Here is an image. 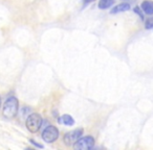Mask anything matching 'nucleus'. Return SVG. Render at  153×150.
Instances as JSON below:
<instances>
[{
	"label": "nucleus",
	"instance_id": "obj_1",
	"mask_svg": "<svg viewBox=\"0 0 153 150\" xmlns=\"http://www.w3.org/2000/svg\"><path fill=\"white\" fill-rule=\"evenodd\" d=\"M18 108H19V102L16 97H10L7 99V101L3 104L2 114L5 118L11 119L17 115Z\"/></svg>",
	"mask_w": 153,
	"mask_h": 150
},
{
	"label": "nucleus",
	"instance_id": "obj_2",
	"mask_svg": "<svg viewBox=\"0 0 153 150\" xmlns=\"http://www.w3.org/2000/svg\"><path fill=\"white\" fill-rule=\"evenodd\" d=\"M25 125L28 131H30L33 133L37 132L41 128V125H42V117L39 114H37V113L30 114L26 119Z\"/></svg>",
	"mask_w": 153,
	"mask_h": 150
},
{
	"label": "nucleus",
	"instance_id": "obj_3",
	"mask_svg": "<svg viewBox=\"0 0 153 150\" xmlns=\"http://www.w3.org/2000/svg\"><path fill=\"white\" fill-rule=\"evenodd\" d=\"M94 146V139L90 135L80 138L74 144V148L76 150H89Z\"/></svg>",
	"mask_w": 153,
	"mask_h": 150
},
{
	"label": "nucleus",
	"instance_id": "obj_4",
	"mask_svg": "<svg viewBox=\"0 0 153 150\" xmlns=\"http://www.w3.org/2000/svg\"><path fill=\"white\" fill-rule=\"evenodd\" d=\"M59 138V130L56 126L49 125L46 128L43 130L42 132V139L44 142L51 144L53 143L55 141H57V139Z\"/></svg>",
	"mask_w": 153,
	"mask_h": 150
},
{
	"label": "nucleus",
	"instance_id": "obj_5",
	"mask_svg": "<svg viewBox=\"0 0 153 150\" xmlns=\"http://www.w3.org/2000/svg\"><path fill=\"white\" fill-rule=\"evenodd\" d=\"M82 133H83V129L82 128H78V129H74V130L68 131V132H66L65 135H64V138H63L64 143L68 146L74 145V144L82 137Z\"/></svg>",
	"mask_w": 153,
	"mask_h": 150
},
{
	"label": "nucleus",
	"instance_id": "obj_6",
	"mask_svg": "<svg viewBox=\"0 0 153 150\" xmlns=\"http://www.w3.org/2000/svg\"><path fill=\"white\" fill-rule=\"evenodd\" d=\"M142 10L147 15H153V1L151 0H145L142 3Z\"/></svg>",
	"mask_w": 153,
	"mask_h": 150
},
{
	"label": "nucleus",
	"instance_id": "obj_7",
	"mask_svg": "<svg viewBox=\"0 0 153 150\" xmlns=\"http://www.w3.org/2000/svg\"><path fill=\"white\" fill-rule=\"evenodd\" d=\"M58 122L61 123V124L66 125V126H72L74 124V118L70 115H63V116L58 119Z\"/></svg>",
	"mask_w": 153,
	"mask_h": 150
},
{
	"label": "nucleus",
	"instance_id": "obj_8",
	"mask_svg": "<svg viewBox=\"0 0 153 150\" xmlns=\"http://www.w3.org/2000/svg\"><path fill=\"white\" fill-rule=\"evenodd\" d=\"M130 10V5L128 3H120L119 5L114 7L112 10H111L110 13L111 14H117V13H123V12H127Z\"/></svg>",
	"mask_w": 153,
	"mask_h": 150
},
{
	"label": "nucleus",
	"instance_id": "obj_9",
	"mask_svg": "<svg viewBox=\"0 0 153 150\" xmlns=\"http://www.w3.org/2000/svg\"><path fill=\"white\" fill-rule=\"evenodd\" d=\"M114 4V0H100L99 1V9L106 10Z\"/></svg>",
	"mask_w": 153,
	"mask_h": 150
},
{
	"label": "nucleus",
	"instance_id": "obj_10",
	"mask_svg": "<svg viewBox=\"0 0 153 150\" xmlns=\"http://www.w3.org/2000/svg\"><path fill=\"white\" fill-rule=\"evenodd\" d=\"M133 11H134V13H135V14H137V15L140 16V19H142V20H144V15H143V14H142V11H143L142 9H140V7H134V10H133Z\"/></svg>",
	"mask_w": 153,
	"mask_h": 150
},
{
	"label": "nucleus",
	"instance_id": "obj_11",
	"mask_svg": "<svg viewBox=\"0 0 153 150\" xmlns=\"http://www.w3.org/2000/svg\"><path fill=\"white\" fill-rule=\"evenodd\" d=\"M146 28H153V19L152 18H150L149 20H147L146 21Z\"/></svg>",
	"mask_w": 153,
	"mask_h": 150
},
{
	"label": "nucleus",
	"instance_id": "obj_12",
	"mask_svg": "<svg viewBox=\"0 0 153 150\" xmlns=\"http://www.w3.org/2000/svg\"><path fill=\"white\" fill-rule=\"evenodd\" d=\"M30 142L33 144V145L37 146V147H39V148H41V147H42V145H40V144H38V143H36V141H34V140H30Z\"/></svg>",
	"mask_w": 153,
	"mask_h": 150
},
{
	"label": "nucleus",
	"instance_id": "obj_13",
	"mask_svg": "<svg viewBox=\"0 0 153 150\" xmlns=\"http://www.w3.org/2000/svg\"><path fill=\"white\" fill-rule=\"evenodd\" d=\"M92 1H94V0H84V3L87 4V3H90V2H92Z\"/></svg>",
	"mask_w": 153,
	"mask_h": 150
},
{
	"label": "nucleus",
	"instance_id": "obj_14",
	"mask_svg": "<svg viewBox=\"0 0 153 150\" xmlns=\"http://www.w3.org/2000/svg\"><path fill=\"white\" fill-rule=\"evenodd\" d=\"M0 104H1V97H0Z\"/></svg>",
	"mask_w": 153,
	"mask_h": 150
}]
</instances>
